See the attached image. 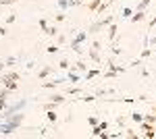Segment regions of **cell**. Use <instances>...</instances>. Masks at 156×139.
Wrapping results in <instances>:
<instances>
[{
	"mask_svg": "<svg viewBox=\"0 0 156 139\" xmlns=\"http://www.w3.org/2000/svg\"><path fill=\"white\" fill-rule=\"evenodd\" d=\"M23 120H25L23 112H19V114H11L9 118H6L4 125H0V133H2V135H11L12 131H17V129L23 125Z\"/></svg>",
	"mask_w": 156,
	"mask_h": 139,
	"instance_id": "6da1fadb",
	"label": "cell"
},
{
	"mask_svg": "<svg viewBox=\"0 0 156 139\" xmlns=\"http://www.w3.org/2000/svg\"><path fill=\"white\" fill-rule=\"evenodd\" d=\"M19 79H21V75H19L17 71H11V73L0 75V83H2L6 89H11V92H17V87H19Z\"/></svg>",
	"mask_w": 156,
	"mask_h": 139,
	"instance_id": "7a4b0ae2",
	"label": "cell"
},
{
	"mask_svg": "<svg viewBox=\"0 0 156 139\" xmlns=\"http://www.w3.org/2000/svg\"><path fill=\"white\" fill-rule=\"evenodd\" d=\"M85 40H87V33L85 31H79V33L73 37V42H71V48H73V52H77V54H81V44H83Z\"/></svg>",
	"mask_w": 156,
	"mask_h": 139,
	"instance_id": "3957f363",
	"label": "cell"
},
{
	"mask_svg": "<svg viewBox=\"0 0 156 139\" xmlns=\"http://www.w3.org/2000/svg\"><path fill=\"white\" fill-rule=\"evenodd\" d=\"M115 19H112V15H108L106 19H102V21H96V23L90 27V33H96V31H100V29H104V27H108V25L112 23Z\"/></svg>",
	"mask_w": 156,
	"mask_h": 139,
	"instance_id": "277c9868",
	"label": "cell"
},
{
	"mask_svg": "<svg viewBox=\"0 0 156 139\" xmlns=\"http://www.w3.org/2000/svg\"><path fill=\"white\" fill-rule=\"evenodd\" d=\"M100 42H98V40H94V42H92V46H90V58H92V60H94V62H96V64H100Z\"/></svg>",
	"mask_w": 156,
	"mask_h": 139,
	"instance_id": "5b68a950",
	"label": "cell"
},
{
	"mask_svg": "<svg viewBox=\"0 0 156 139\" xmlns=\"http://www.w3.org/2000/svg\"><path fill=\"white\" fill-rule=\"evenodd\" d=\"M37 23H40L42 31H44L46 35H50V37H56V35H58V29H56V27H52V25H48V23H46V19H40Z\"/></svg>",
	"mask_w": 156,
	"mask_h": 139,
	"instance_id": "8992f818",
	"label": "cell"
},
{
	"mask_svg": "<svg viewBox=\"0 0 156 139\" xmlns=\"http://www.w3.org/2000/svg\"><path fill=\"white\" fill-rule=\"evenodd\" d=\"M67 77L71 79V83H79L81 79H83V75H81V73H77V71H73V69H69V73H67Z\"/></svg>",
	"mask_w": 156,
	"mask_h": 139,
	"instance_id": "52a82bcc",
	"label": "cell"
},
{
	"mask_svg": "<svg viewBox=\"0 0 156 139\" xmlns=\"http://www.w3.org/2000/svg\"><path fill=\"white\" fill-rule=\"evenodd\" d=\"M102 2H104V0H90V2L85 4V9H87L90 12H96V11H98V6H100Z\"/></svg>",
	"mask_w": 156,
	"mask_h": 139,
	"instance_id": "ba28073f",
	"label": "cell"
},
{
	"mask_svg": "<svg viewBox=\"0 0 156 139\" xmlns=\"http://www.w3.org/2000/svg\"><path fill=\"white\" fill-rule=\"evenodd\" d=\"M146 19V11H135L131 15V23H140V21H144Z\"/></svg>",
	"mask_w": 156,
	"mask_h": 139,
	"instance_id": "9c48e42d",
	"label": "cell"
},
{
	"mask_svg": "<svg viewBox=\"0 0 156 139\" xmlns=\"http://www.w3.org/2000/svg\"><path fill=\"white\" fill-rule=\"evenodd\" d=\"M69 69H71V67H69ZM73 71H77V73H81V75H83L85 71H87V64H85L83 60H77V62H75V67H73Z\"/></svg>",
	"mask_w": 156,
	"mask_h": 139,
	"instance_id": "30bf717a",
	"label": "cell"
},
{
	"mask_svg": "<svg viewBox=\"0 0 156 139\" xmlns=\"http://www.w3.org/2000/svg\"><path fill=\"white\" fill-rule=\"evenodd\" d=\"M100 75V69H90V71H85L83 73V79L85 81H90V79H94V77H98Z\"/></svg>",
	"mask_w": 156,
	"mask_h": 139,
	"instance_id": "8fae6325",
	"label": "cell"
},
{
	"mask_svg": "<svg viewBox=\"0 0 156 139\" xmlns=\"http://www.w3.org/2000/svg\"><path fill=\"white\" fill-rule=\"evenodd\" d=\"M50 75H52V67H44V69L40 71V73H37V79H46V77H50Z\"/></svg>",
	"mask_w": 156,
	"mask_h": 139,
	"instance_id": "7c38bea8",
	"label": "cell"
},
{
	"mask_svg": "<svg viewBox=\"0 0 156 139\" xmlns=\"http://www.w3.org/2000/svg\"><path fill=\"white\" fill-rule=\"evenodd\" d=\"M117 31H119V27H117V23H110V25H108V40H110V42L115 40V35H117Z\"/></svg>",
	"mask_w": 156,
	"mask_h": 139,
	"instance_id": "4fadbf2b",
	"label": "cell"
},
{
	"mask_svg": "<svg viewBox=\"0 0 156 139\" xmlns=\"http://www.w3.org/2000/svg\"><path fill=\"white\" fill-rule=\"evenodd\" d=\"M62 81H65V79H58V81H44V83H42V87H44V89H54V87H56V85H60V83H62Z\"/></svg>",
	"mask_w": 156,
	"mask_h": 139,
	"instance_id": "5bb4252c",
	"label": "cell"
},
{
	"mask_svg": "<svg viewBox=\"0 0 156 139\" xmlns=\"http://www.w3.org/2000/svg\"><path fill=\"white\" fill-rule=\"evenodd\" d=\"M65 98H67V96H62V93H52V96H50V102L62 104V102H65Z\"/></svg>",
	"mask_w": 156,
	"mask_h": 139,
	"instance_id": "9a60e30c",
	"label": "cell"
},
{
	"mask_svg": "<svg viewBox=\"0 0 156 139\" xmlns=\"http://www.w3.org/2000/svg\"><path fill=\"white\" fill-rule=\"evenodd\" d=\"M106 64H108V69H110V71H115V73H125V67H117V64H115L112 60H108Z\"/></svg>",
	"mask_w": 156,
	"mask_h": 139,
	"instance_id": "2e32d148",
	"label": "cell"
},
{
	"mask_svg": "<svg viewBox=\"0 0 156 139\" xmlns=\"http://www.w3.org/2000/svg\"><path fill=\"white\" fill-rule=\"evenodd\" d=\"M69 67H71V62H69L67 58H62V60L58 62V69H60V71H69Z\"/></svg>",
	"mask_w": 156,
	"mask_h": 139,
	"instance_id": "e0dca14e",
	"label": "cell"
},
{
	"mask_svg": "<svg viewBox=\"0 0 156 139\" xmlns=\"http://www.w3.org/2000/svg\"><path fill=\"white\" fill-rule=\"evenodd\" d=\"M46 118H48L50 123H56V118H58V116H56L54 110H46Z\"/></svg>",
	"mask_w": 156,
	"mask_h": 139,
	"instance_id": "ac0fdd59",
	"label": "cell"
},
{
	"mask_svg": "<svg viewBox=\"0 0 156 139\" xmlns=\"http://www.w3.org/2000/svg\"><path fill=\"white\" fill-rule=\"evenodd\" d=\"M56 102H46V104H42V108H44V112H46V110H54V108H56Z\"/></svg>",
	"mask_w": 156,
	"mask_h": 139,
	"instance_id": "d6986e66",
	"label": "cell"
},
{
	"mask_svg": "<svg viewBox=\"0 0 156 139\" xmlns=\"http://www.w3.org/2000/svg\"><path fill=\"white\" fill-rule=\"evenodd\" d=\"M150 2H152V0H142V2H140V4L135 6V11H146V6H148Z\"/></svg>",
	"mask_w": 156,
	"mask_h": 139,
	"instance_id": "ffe728a7",
	"label": "cell"
},
{
	"mask_svg": "<svg viewBox=\"0 0 156 139\" xmlns=\"http://www.w3.org/2000/svg\"><path fill=\"white\" fill-rule=\"evenodd\" d=\"M144 120H148V123H152V125H154V123H156V112H150V114H144Z\"/></svg>",
	"mask_w": 156,
	"mask_h": 139,
	"instance_id": "44dd1931",
	"label": "cell"
},
{
	"mask_svg": "<svg viewBox=\"0 0 156 139\" xmlns=\"http://www.w3.org/2000/svg\"><path fill=\"white\" fill-rule=\"evenodd\" d=\"M46 52H48V54H56V52H58V44H50V46L46 48Z\"/></svg>",
	"mask_w": 156,
	"mask_h": 139,
	"instance_id": "7402d4cb",
	"label": "cell"
},
{
	"mask_svg": "<svg viewBox=\"0 0 156 139\" xmlns=\"http://www.w3.org/2000/svg\"><path fill=\"white\" fill-rule=\"evenodd\" d=\"M67 93L69 96H73V93H83V89L81 87H67Z\"/></svg>",
	"mask_w": 156,
	"mask_h": 139,
	"instance_id": "603a6c76",
	"label": "cell"
},
{
	"mask_svg": "<svg viewBox=\"0 0 156 139\" xmlns=\"http://www.w3.org/2000/svg\"><path fill=\"white\" fill-rule=\"evenodd\" d=\"M65 17H67V15H65L62 11H58L56 15H54V21H58V23H62V21H65Z\"/></svg>",
	"mask_w": 156,
	"mask_h": 139,
	"instance_id": "cb8c5ba5",
	"label": "cell"
},
{
	"mask_svg": "<svg viewBox=\"0 0 156 139\" xmlns=\"http://www.w3.org/2000/svg\"><path fill=\"white\" fill-rule=\"evenodd\" d=\"M131 120H135V123H142V120H144V114H140V112H133V114H131Z\"/></svg>",
	"mask_w": 156,
	"mask_h": 139,
	"instance_id": "d4e9b609",
	"label": "cell"
},
{
	"mask_svg": "<svg viewBox=\"0 0 156 139\" xmlns=\"http://www.w3.org/2000/svg\"><path fill=\"white\" fill-rule=\"evenodd\" d=\"M131 15H133V11L129 9V6H125V9L121 11V17H131Z\"/></svg>",
	"mask_w": 156,
	"mask_h": 139,
	"instance_id": "484cf974",
	"label": "cell"
},
{
	"mask_svg": "<svg viewBox=\"0 0 156 139\" xmlns=\"http://www.w3.org/2000/svg\"><path fill=\"white\" fill-rule=\"evenodd\" d=\"M100 133H102V129L98 127V125H94V127H92V135H94V137H100Z\"/></svg>",
	"mask_w": 156,
	"mask_h": 139,
	"instance_id": "4316f807",
	"label": "cell"
},
{
	"mask_svg": "<svg viewBox=\"0 0 156 139\" xmlns=\"http://www.w3.org/2000/svg\"><path fill=\"white\" fill-rule=\"evenodd\" d=\"M9 93H11V89H6V87H4V89H0V100H6V98H9Z\"/></svg>",
	"mask_w": 156,
	"mask_h": 139,
	"instance_id": "83f0119b",
	"label": "cell"
},
{
	"mask_svg": "<svg viewBox=\"0 0 156 139\" xmlns=\"http://www.w3.org/2000/svg\"><path fill=\"white\" fill-rule=\"evenodd\" d=\"M154 27H156V15L150 19V23H148V31H150V29H154Z\"/></svg>",
	"mask_w": 156,
	"mask_h": 139,
	"instance_id": "f1b7e54d",
	"label": "cell"
},
{
	"mask_svg": "<svg viewBox=\"0 0 156 139\" xmlns=\"http://www.w3.org/2000/svg\"><path fill=\"white\" fill-rule=\"evenodd\" d=\"M117 75H119V73H115V71H108V73H104V77H106V79H115Z\"/></svg>",
	"mask_w": 156,
	"mask_h": 139,
	"instance_id": "f546056e",
	"label": "cell"
},
{
	"mask_svg": "<svg viewBox=\"0 0 156 139\" xmlns=\"http://www.w3.org/2000/svg\"><path fill=\"white\" fill-rule=\"evenodd\" d=\"M77 4H81V0H67V9L69 6H77Z\"/></svg>",
	"mask_w": 156,
	"mask_h": 139,
	"instance_id": "4dcf8cb0",
	"label": "cell"
},
{
	"mask_svg": "<svg viewBox=\"0 0 156 139\" xmlns=\"http://www.w3.org/2000/svg\"><path fill=\"white\" fill-rule=\"evenodd\" d=\"M152 54V48H146V50H142V58H148Z\"/></svg>",
	"mask_w": 156,
	"mask_h": 139,
	"instance_id": "1f68e13d",
	"label": "cell"
},
{
	"mask_svg": "<svg viewBox=\"0 0 156 139\" xmlns=\"http://www.w3.org/2000/svg\"><path fill=\"white\" fill-rule=\"evenodd\" d=\"M56 37H58V46H62V44L67 42V35H62V33H58Z\"/></svg>",
	"mask_w": 156,
	"mask_h": 139,
	"instance_id": "d6a6232c",
	"label": "cell"
},
{
	"mask_svg": "<svg viewBox=\"0 0 156 139\" xmlns=\"http://www.w3.org/2000/svg\"><path fill=\"white\" fill-rule=\"evenodd\" d=\"M15 2H17V0H0L2 6H11V4H15Z\"/></svg>",
	"mask_w": 156,
	"mask_h": 139,
	"instance_id": "836d02e7",
	"label": "cell"
},
{
	"mask_svg": "<svg viewBox=\"0 0 156 139\" xmlns=\"http://www.w3.org/2000/svg\"><path fill=\"white\" fill-rule=\"evenodd\" d=\"M81 100H83V102H94V100H96V96H83Z\"/></svg>",
	"mask_w": 156,
	"mask_h": 139,
	"instance_id": "e575fe53",
	"label": "cell"
},
{
	"mask_svg": "<svg viewBox=\"0 0 156 139\" xmlns=\"http://www.w3.org/2000/svg\"><path fill=\"white\" fill-rule=\"evenodd\" d=\"M87 123L94 127V125H98V118H96V116H90V118H87Z\"/></svg>",
	"mask_w": 156,
	"mask_h": 139,
	"instance_id": "d590c367",
	"label": "cell"
},
{
	"mask_svg": "<svg viewBox=\"0 0 156 139\" xmlns=\"http://www.w3.org/2000/svg\"><path fill=\"white\" fill-rule=\"evenodd\" d=\"M6 100H0V112H4V110H6Z\"/></svg>",
	"mask_w": 156,
	"mask_h": 139,
	"instance_id": "8d00e7d4",
	"label": "cell"
},
{
	"mask_svg": "<svg viewBox=\"0 0 156 139\" xmlns=\"http://www.w3.org/2000/svg\"><path fill=\"white\" fill-rule=\"evenodd\" d=\"M15 19H17L15 15H9V17H6V23H9V25H11V23H15Z\"/></svg>",
	"mask_w": 156,
	"mask_h": 139,
	"instance_id": "74e56055",
	"label": "cell"
},
{
	"mask_svg": "<svg viewBox=\"0 0 156 139\" xmlns=\"http://www.w3.org/2000/svg\"><path fill=\"white\" fill-rule=\"evenodd\" d=\"M117 125H125V116H119L117 118Z\"/></svg>",
	"mask_w": 156,
	"mask_h": 139,
	"instance_id": "f35d334b",
	"label": "cell"
},
{
	"mask_svg": "<svg viewBox=\"0 0 156 139\" xmlns=\"http://www.w3.org/2000/svg\"><path fill=\"white\" fill-rule=\"evenodd\" d=\"M125 135H127V137H133V139H135V137H137V135H135V133H133V131H131V129H129V131H127V133H125Z\"/></svg>",
	"mask_w": 156,
	"mask_h": 139,
	"instance_id": "ab89813d",
	"label": "cell"
},
{
	"mask_svg": "<svg viewBox=\"0 0 156 139\" xmlns=\"http://www.w3.org/2000/svg\"><path fill=\"white\" fill-rule=\"evenodd\" d=\"M2 35H6V29H4V27H0V37H2Z\"/></svg>",
	"mask_w": 156,
	"mask_h": 139,
	"instance_id": "60d3db41",
	"label": "cell"
},
{
	"mask_svg": "<svg viewBox=\"0 0 156 139\" xmlns=\"http://www.w3.org/2000/svg\"><path fill=\"white\" fill-rule=\"evenodd\" d=\"M2 71H4V62H0V75H2Z\"/></svg>",
	"mask_w": 156,
	"mask_h": 139,
	"instance_id": "b9f144b4",
	"label": "cell"
},
{
	"mask_svg": "<svg viewBox=\"0 0 156 139\" xmlns=\"http://www.w3.org/2000/svg\"><path fill=\"white\" fill-rule=\"evenodd\" d=\"M152 112H156V104H152Z\"/></svg>",
	"mask_w": 156,
	"mask_h": 139,
	"instance_id": "7bdbcfd3",
	"label": "cell"
}]
</instances>
